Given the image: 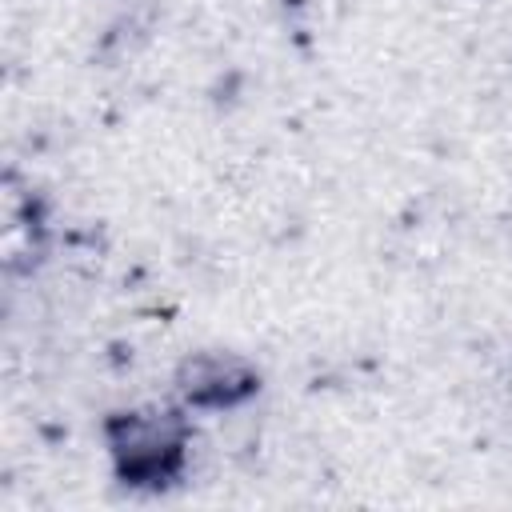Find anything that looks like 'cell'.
Returning a JSON list of instances; mask_svg holds the SVG:
<instances>
[{
	"label": "cell",
	"mask_w": 512,
	"mask_h": 512,
	"mask_svg": "<svg viewBox=\"0 0 512 512\" xmlns=\"http://www.w3.org/2000/svg\"><path fill=\"white\" fill-rule=\"evenodd\" d=\"M108 444L128 484H160L184 464V424L172 412H124L108 420Z\"/></svg>",
	"instance_id": "cell-1"
},
{
	"label": "cell",
	"mask_w": 512,
	"mask_h": 512,
	"mask_svg": "<svg viewBox=\"0 0 512 512\" xmlns=\"http://www.w3.org/2000/svg\"><path fill=\"white\" fill-rule=\"evenodd\" d=\"M176 388L196 408H232L260 388V376L240 356L204 352V356H192L180 364Z\"/></svg>",
	"instance_id": "cell-2"
}]
</instances>
